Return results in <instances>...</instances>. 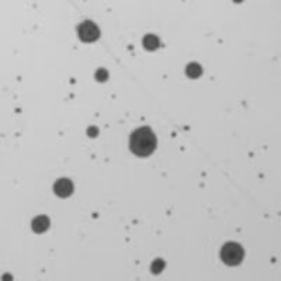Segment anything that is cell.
Here are the masks:
<instances>
[{
  "mask_svg": "<svg viewBox=\"0 0 281 281\" xmlns=\"http://www.w3.org/2000/svg\"><path fill=\"white\" fill-rule=\"evenodd\" d=\"M129 148L136 156H140V158L149 156L156 148V136L148 126L138 128L131 133Z\"/></svg>",
  "mask_w": 281,
  "mask_h": 281,
  "instance_id": "1",
  "label": "cell"
},
{
  "mask_svg": "<svg viewBox=\"0 0 281 281\" xmlns=\"http://www.w3.org/2000/svg\"><path fill=\"white\" fill-rule=\"evenodd\" d=\"M243 249L238 243H226L221 250V259L228 266H238L243 260Z\"/></svg>",
  "mask_w": 281,
  "mask_h": 281,
  "instance_id": "2",
  "label": "cell"
},
{
  "mask_svg": "<svg viewBox=\"0 0 281 281\" xmlns=\"http://www.w3.org/2000/svg\"><path fill=\"white\" fill-rule=\"evenodd\" d=\"M77 34H79V38L83 42H93L98 40L100 30L93 21H83L77 27Z\"/></svg>",
  "mask_w": 281,
  "mask_h": 281,
  "instance_id": "3",
  "label": "cell"
},
{
  "mask_svg": "<svg viewBox=\"0 0 281 281\" xmlns=\"http://www.w3.org/2000/svg\"><path fill=\"white\" fill-rule=\"evenodd\" d=\"M54 190H55V193L58 196L62 197V198H66V197H69L73 193V184L68 179H59L54 184Z\"/></svg>",
  "mask_w": 281,
  "mask_h": 281,
  "instance_id": "4",
  "label": "cell"
},
{
  "mask_svg": "<svg viewBox=\"0 0 281 281\" xmlns=\"http://www.w3.org/2000/svg\"><path fill=\"white\" fill-rule=\"evenodd\" d=\"M31 226H33V231L34 232H37V233H42V232H45L49 228V219L47 217H44V215L37 217L34 221H33Z\"/></svg>",
  "mask_w": 281,
  "mask_h": 281,
  "instance_id": "5",
  "label": "cell"
},
{
  "mask_svg": "<svg viewBox=\"0 0 281 281\" xmlns=\"http://www.w3.org/2000/svg\"><path fill=\"white\" fill-rule=\"evenodd\" d=\"M144 47L149 51H155L156 48H159V38L156 35L149 34L144 38Z\"/></svg>",
  "mask_w": 281,
  "mask_h": 281,
  "instance_id": "6",
  "label": "cell"
},
{
  "mask_svg": "<svg viewBox=\"0 0 281 281\" xmlns=\"http://www.w3.org/2000/svg\"><path fill=\"white\" fill-rule=\"evenodd\" d=\"M186 73H187V76L189 77L197 79V77L201 76V73H203V68H201L198 63H190L189 66L186 68Z\"/></svg>",
  "mask_w": 281,
  "mask_h": 281,
  "instance_id": "7",
  "label": "cell"
},
{
  "mask_svg": "<svg viewBox=\"0 0 281 281\" xmlns=\"http://www.w3.org/2000/svg\"><path fill=\"white\" fill-rule=\"evenodd\" d=\"M163 267H165V261L163 260H156V261H154V264H152V273H161L162 270H163Z\"/></svg>",
  "mask_w": 281,
  "mask_h": 281,
  "instance_id": "8",
  "label": "cell"
},
{
  "mask_svg": "<svg viewBox=\"0 0 281 281\" xmlns=\"http://www.w3.org/2000/svg\"><path fill=\"white\" fill-rule=\"evenodd\" d=\"M107 77H108V75H107V72L104 69L97 70V73H96V79L97 80H105Z\"/></svg>",
  "mask_w": 281,
  "mask_h": 281,
  "instance_id": "9",
  "label": "cell"
},
{
  "mask_svg": "<svg viewBox=\"0 0 281 281\" xmlns=\"http://www.w3.org/2000/svg\"><path fill=\"white\" fill-rule=\"evenodd\" d=\"M89 135H97V129L96 128H89Z\"/></svg>",
  "mask_w": 281,
  "mask_h": 281,
  "instance_id": "10",
  "label": "cell"
}]
</instances>
